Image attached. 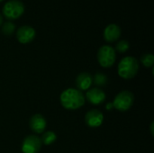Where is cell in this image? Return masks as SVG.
<instances>
[{"mask_svg":"<svg viewBox=\"0 0 154 153\" xmlns=\"http://www.w3.org/2000/svg\"><path fill=\"white\" fill-rule=\"evenodd\" d=\"M77 87L79 90H87L90 87L92 84V77L88 72H82L80 73L76 79Z\"/></svg>","mask_w":154,"mask_h":153,"instance_id":"7c38bea8","label":"cell"},{"mask_svg":"<svg viewBox=\"0 0 154 153\" xmlns=\"http://www.w3.org/2000/svg\"><path fill=\"white\" fill-rule=\"evenodd\" d=\"M112 107H113V104L109 103V104H107V105H106V109H107V110H111V109H112Z\"/></svg>","mask_w":154,"mask_h":153,"instance_id":"ac0fdd59","label":"cell"},{"mask_svg":"<svg viewBox=\"0 0 154 153\" xmlns=\"http://www.w3.org/2000/svg\"><path fill=\"white\" fill-rule=\"evenodd\" d=\"M3 14L8 20L19 18L24 12V5L19 0H10L3 6Z\"/></svg>","mask_w":154,"mask_h":153,"instance_id":"3957f363","label":"cell"},{"mask_svg":"<svg viewBox=\"0 0 154 153\" xmlns=\"http://www.w3.org/2000/svg\"><path fill=\"white\" fill-rule=\"evenodd\" d=\"M116 54L113 47L109 45L102 46L97 52V60L99 64L104 68H110L116 61Z\"/></svg>","mask_w":154,"mask_h":153,"instance_id":"277c9868","label":"cell"},{"mask_svg":"<svg viewBox=\"0 0 154 153\" xmlns=\"http://www.w3.org/2000/svg\"><path fill=\"white\" fill-rule=\"evenodd\" d=\"M139 70V62L134 57H125L118 64V74L122 78L131 79L136 76Z\"/></svg>","mask_w":154,"mask_h":153,"instance_id":"7a4b0ae2","label":"cell"},{"mask_svg":"<svg viewBox=\"0 0 154 153\" xmlns=\"http://www.w3.org/2000/svg\"><path fill=\"white\" fill-rule=\"evenodd\" d=\"M30 128L36 133H42L46 128V120L42 115H34L30 119Z\"/></svg>","mask_w":154,"mask_h":153,"instance_id":"30bf717a","label":"cell"},{"mask_svg":"<svg viewBox=\"0 0 154 153\" xmlns=\"http://www.w3.org/2000/svg\"><path fill=\"white\" fill-rule=\"evenodd\" d=\"M134 101V96L132 92L127 90L122 91L116 96L113 102V106L119 111L125 112L129 110L133 106Z\"/></svg>","mask_w":154,"mask_h":153,"instance_id":"5b68a950","label":"cell"},{"mask_svg":"<svg viewBox=\"0 0 154 153\" xmlns=\"http://www.w3.org/2000/svg\"><path fill=\"white\" fill-rule=\"evenodd\" d=\"M60 103L64 108L69 110H75L84 105L85 97L80 90L69 88L61 93Z\"/></svg>","mask_w":154,"mask_h":153,"instance_id":"6da1fadb","label":"cell"},{"mask_svg":"<svg viewBox=\"0 0 154 153\" xmlns=\"http://www.w3.org/2000/svg\"><path fill=\"white\" fill-rule=\"evenodd\" d=\"M88 100L93 105H100L106 100V94L98 87L91 88L86 95Z\"/></svg>","mask_w":154,"mask_h":153,"instance_id":"8fae6325","label":"cell"},{"mask_svg":"<svg viewBox=\"0 0 154 153\" xmlns=\"http://www.w3.org/2000/svg\"><path fill=\"white\" fill-rule=\"evenodd\" d=\"M142 63L147 68H152L154 63V56L152 53H145L141 57Z\"/></svg>","mask_w":154,"mask_h":153,"instance_id":"9a60e30c","label":"cell"},{"mask_svg":"<svg viewBox=\"0 0 154 153\" xmlns=\"http://www.w3.org/2000/svg\"><path fill=\"white\" fill-rule=\"evenodd\" d=\"M56 139H57V136L53 132H46L42 134L41 138V142L44 145H51L56 141Z\"/></svg>","mask_w":154,"mask_h":153,"instance_id":"5bb4252c","label":"cell"},{"mask_svg":"<svg viewBox=\"0 0 154 153\" xmlns=\"http://www.w3.org/2000/svg\"><path fill=\"white\" fill-rule=\"evenodd\" d=\"M35 30L30 25H23L18 28L16 32V38L22 44L30 43L35 37Z\"/></svg>","mask_w":154,"mask_h":153,"instance_id":"52a82bcc","label":"cell"},{"mask_svg":"<svg viewBox=\"0 0 154 153\" xmlns=\"http://www.w3.org/2000/svg\"><path fill=\"white\" fill-rule=\"evenodd\" d=\"M107 82H108L107 77L101 72L96 73L94 78H92V83H94L97 87H105L107 84Z\"/></svg>","mask_w":154,"mask_h":153,"instance_id":"4fadbf2b","label":"cell"},{"mask_svg":"<svg viewBox=\"0 0 154 153\" xmlns=\"http://www.w3.org/2000/svg\"><path fill=\"white\" fill-rule=\"evenodd\" d=\"M151 132H152V135H153V123H152L151 124Z\"/></svg>","mask_w":154,"mask_h":153,"instance_id":"d6986e66","label":"cell"},{"mask_svg":"<svg viewBox=\"0 0 154 153\" xmlns=\"http://www.w3.org/2000/svg\"><path fill=\"white\" fill-rule=\"evenodd\" d=\"M1 1H3V0H0V2H1Z\"/></svg>","mask_w":154,"mask_h":153,"instance_id":"44dd1931","label":"cell"},{"mask_svg":"<svg viewBox=\"0 0 154 153\" xmlns=\"http://www.w3.org/2000/svg\"><path fill=\"white\" fill-rule=\"evenodd\" d=\"M41 139L35 135L27 136L22 145V151L23 153H38L42 147Z\"/></svg>","mask_w":154,"mask_h":153,"instance_id":"8992f818","label":"cell"},{"mask_svg":"<svg viewBox=\"0 0 154 153\" xmlns=\"http://www.w3.org/2000/svg\"><path fill=\"white\" fill-rule=\"evenodd\" d=\"M3 24V16H2V14H0V26Z\"/></svg>","mask_w":154,"mask_h":153,"instance_id":"ffe728a7","label":"cell"},{"mask_svg":"<svg viewBox=\"0 0 154 153\" xmlns=\"http://www.w3.org/2000/svg\"><path fill=\"white\" fill-rule=\"evenodd\" d=\"M121 36V28L116 23L108 24L104 30V39L107 42H114Z\"/></svg>","mask_w":154,"mask_h":153,"instance_id":"9c48e42d","label":"cell"},{"mask_svg":"<svg viewBox=\"0 0 154 153\" xmlns=\"http://www.w3.org/2000/svg\"><path fill=\"white\" fill-rule=\"evenodd\" d=\"M103 121H104L103 114L100 111L96 110V109L88 112L85 116V122L87 125L92 128L100 126L103 124Z\"/></svg>","mask_w":154,"mask_h":153,"instance_id":"ba28073f","label":"cell"},{"mask_svg":"<svg viewBox=\"0 0 154 153\" xmlns=\"http://www.w3.org/2000/svg\"><path fill=\"white\" fill-rule=\"evenodd\" d=\"M14 29H15V26L11 22H6L2 26V32L5 35H11L14 32Z\"/></svg>","mask_w":154,"mask_h":153,"instance_id":"2e32d148","label":"cell"},{"mask_svg":"<svg viewBox=\"0 0 154 153\" xmlns=\"http://www.w3.org/2000/svg\"><path fill=\"white\" fill-rule=\"evenodd\" d=\"M129 48H130V44H129L128 41H126V40H122V41H118V43L116 44V50L121 53L127 51L129 50Z\"/></svg>","mask_w":154,"mask_h":153,"instance_id":"e0dca14e","label":"cell"}]
</instances>
